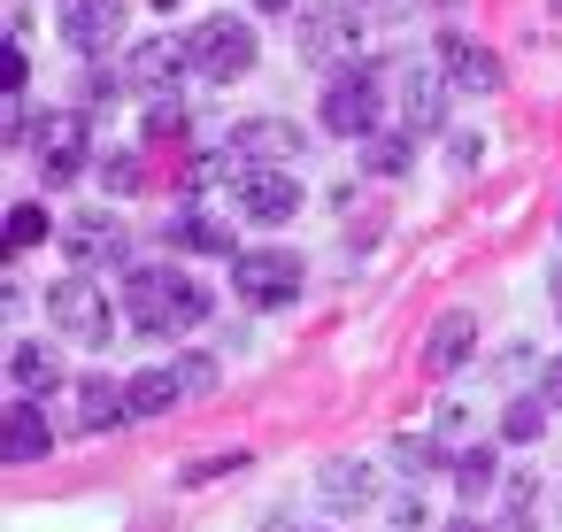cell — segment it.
I'll list each match as a JSON object with an SVG mask.
<instances>
[{"label": "cell", "mask_w": 562, "mask_h": 532, "mask_svg": "<svg viewBox=\"0 0 562 532\" xmlns=\"http://www.w3.org/2000/svg\"><path fill=\"white\" fill-rule=\"evenodd\" d=\"M124 394H132V417H170V409L186 401V386H178V363H155V370L124 378Z\"/></svg>", "instance_id": "obj_21"}, {"label": "cell", "mask_w": 562, "mask_h": 532, "mask_svg": "<svg viewBox=\"0 0 562 532\" xmlns=\"http://www.w3.org/2000/svg\"><path fill=\"white\" fill-rule=\"evenodd\" d=\"M547 9H554V16H562V0H547Z\"/></svg>", "instance_id": "obj_40"}, {"label": "cell", "mask_w": 562, "mask_h": 532, "mask_svg": "<svg viewBox=\"0 0 562 532\" xmlns=\"http://www.w3.org/2000/svg\"><path fill=\"white\" fill-rule=\"evenodd\" d=\"M186 47H193V78H201V86H232V78H247L255 55H262L255 24H239V16H209V24H193Z\"/></svg>", "instance_id": "obj_5"}, {"label": "cell", "mask_w": 562, "mask_h": 532, "mask_svg": "<svg viewBox=\"0 0 562 532\" xmlns=\"http://www.w3.org/2000/svg\"><path fill=\"white\" fill-rule=\"evenodd\" d=\"M124 317L132 332L147 340H178V332H201L209 324V286L178 263H132L124 270Z\"/></svg>", "instance_id": "obj_1"}, {"label": "cell", "mask_w": 562, "mask_h": 532, "mask_svg": "<svg viewBox=\"0 0 562 532\" xmlns=\"http://www.w3.org/2000/svg\"><path fill=\"white\" fill-rule=\"evenodd\" d=\"M324 132L347 140V147H362V140L385 132V86H378V70L347 63V70L324 78Z\"/></svg>", "instance_id": "obj_2"}, {"label": "cell", "mask_w": 562, "mask_h": 532, "mask_svg": "<svg viewBox=\"0 0 562 532\" xmlns=\"http://www.w3.org/2000/svg\"><path fill=\"white\" fill-rule=\"evenodd\" d=\"M63 255H70V270H93V278H124L132 270V232H124V217L116 209H86V217H70L63 232Z\"/></svg>", "instance_id": "obj_6"}, {"label": "cell", "mask_w": 562, "mask_h": 532, "mask_svg": "<svg viewBox=\"0 0 562 532\" xmlns=\"http://www.w3.org/2000/svg\"><path fill=\"white\" fill-rule=\"evenodd\" d=\"M93 170H101V186H109L116 201H124V193H139V178H147V163H139L132 147H109V155H101Z\"/></svg>", "instance_id": "obj_28"}, {"label": "cell", "mask_w": 562, "mask_h": 532, "mask_svg": "<svg viewBox=\"0 0 562 532\" xmlns=\"http://www.w3.org/2000/svg\"><path fill=\"white\" fill-rule=\"evenodd\" d=\"M162 9H178V0H162Z\"/></svg>", "instance_id": "obj_42"}, {"label": "cell", "mask_w": 562, "mask_h": 532, "mask_svg": "<svg viewBox=\"0 0 562 532\" xmlns=\"http://www.w3.org/2000/svg\"><path fill=\"white\" fill-rule=\"evenodd\" d=\"M316 486H324V501H331V509H362V501L378 494L370 463H324V478H316Z\"/></svg>", "instance_id": "obj_24"}, {"label": "cell", "mask_w": 562, "mask_h": 532, "mask_svg": "<svg viewBox=\"0 0 562 532\" xmlns=\"http://www.w3.org/2000/svg\"><path fill=\"white\" fill-rule=\"evenodd\" d=\"M362 170H370V178H408V170H416V132H378V140H362Z\"/></svg>", "instance_id": "obj_22"}, {"label": "cell", "mask_w": 562, "mask_h": 532, "mask_svg": "<svg viewBox=\"0 0 562 532\" xmlns=\"http://www.w3.org/2000/svg\"><path fill=\"white\" fill-rule=\"evenodd\" d=\"M255 9H262V16H285V9H293V0H255Z\"/></svg>", "instance_id": "obj_37"}, {"label": "cell", "mask_w": 562, "mask_h": 532, "mask_svg": "<svg viewBox=\"0 0 562 532\" xmlns=\"http://www.w3.org/2000/svg\"><path fill=\"white\" fill-rule=\"evenodd\" d=\"M293 47L324 70H347L355 47H362V9H339V0H308V9L293 16Z\"/></svg>", "instance_id": "obj_8"}, {"label": "cell", "mask_w": 562, "mask_h": 532, "mask_svg": "<svg viewBox=\"0 0 562 532\" xmlns=\"http://www.w3.org/2000/svg\"><path fill=\"white\" fill-rule=\"evenodd\" d=\"M447 532H485V524H477V517H454V524H447Z\"/></svg>", "instance_id": "obj_38"}, {"label": "cell", "mask_w": 562, "mask_h": 532, "mask_svg": "<svg viewBox=\"0 0 562 532\" xmlns=\"http://www.w3.org/2000/svg\"><path fill=\"white\" fill-rule=\"evenodd\" d=\"M547 417H554L547 394H508V409H501V440H508V447H531V440L547 432Z\"/></svg>", "instance_id": "obj_23"}, {"label": "cell", "mask_w": 562, "mask_h": 532, "mask_svg": "<svg viewBox=\"0 0 562 532\" xmlns=\"http://www.w3.org/2000/svg\"><path fill=\"white\" fill-rule=\"evenodd\" d=\"M393 532H424V501H416V494L393 501Z\"/></svg>", "instance_id": "obj_34"}, {"label": "cell", "mask_w": 562, "mask_h": 532, "mask_svg": "<svg viewBox=\"0 0 562 532\" xmlns=\"http://www.w3.org/2000/svg\"><path fill=\"white\" fill-rule=\"evenodd\" d=\"M124 16H132V0H63V40L78 55H109Z\"/></svg>", "instance_id": "obj_15"}, {"label": "cell", "mask_w": 562, "mask_h": 532, "mask_svg": "<svg viewBox=\"0 0 562 532\" xmlns=\"http://www.w3.org/2000/svg\"><path fill=\"white\" fill-rule=\"evenodd\" d=\"M447 70L431 63V70H401V132H416V140H431L439 124H447Z\"/></svg>", "instance_id": "obj_16"}, {"label": "cell", "mask_w": 562, "mask_h": 532, "mask_svg": "<svg viewBox=\"0 0 562 532\" xmlns=\"http://www.w3.org/2000/svg\"><path fill=\"white\" fill-rule=\"evenodd\" d=\"M155 232H162V247H170V255H224V263L239 255L232 224H224V217H209L201 201H178V209H170Z\"/></svg>", "instance_id": "obj_12"}, {"label": "cell", "mask_w": 562, "mask_h": 532, "mask_svg": "<svg viewBox=\"0 0 562 532\" xmlns=\"http://www.w3.org/2000/svg\"><path fill=\"white\" fill-rule=\"evenodd\" d=\"M232 209H239L247 224H293V217H301V178H293V170H239Z\"/></svg>", "instance_id": "obj_11"}, {"label": "cell", "mask_w": 562, "mask_h": 532, "mask_svg": "<svg viewBox=\"0 0 562 532\" xmlns=\"http://www.w3.org/2000/svg\"><path fill=\"white\" fill-rule=\"evenodd\" d=\"M124 93H132L124 63H93V70H86V109H116Z\"/></svg>", "instance_id": "obj_29"}, {"label": "cell", "mask_w": 562, "mask_h": 532, "mask_svg": "<svg viewBox=\"0 0 562 532\" xmlns=\"http://www.w3.org/2000/svg\"><path fill=\"white\" fill-rule=\"evenodd\" d=\"M78 401H70V417H78V432H116V424H132V394L109 378V370H86L78 386H70Z\"/></svg>", "instance_id": "obj_19"}, {"label": "cell", "mask_w": 562, "mask_h": 532, "mask_svg": "<svg viewBox=\"0 0 562 532\" xmlns=\"http://www.w3.org/2000/svg\"><path fill=\"white\" fill-rule=\"evenodd\" d=\"M186 70H193V47H186V40H170V32H155V40H139V47L124 55V78H132V93H147V101H155V93H170Z\"/></svg>", "instance_id": "obj_13"}, {"label": "cell", "mask_w": 562, "mask_h": 532, "mask_svg": "<svg viewBox=\"0 0 562 532\" xmlns=\"http://www.w3.org/2000/svg\"><path fill=\"white\" fill-rule=\"evenodd\" d=\"M385 455H393V470H401V478H431V470L447 463V447H439V432H401V440H393Z\"/></svg>", "instance_id": "obj_25"}, {"label": "cell", "mask_w": 562, "mask_h": 532, "mask_svg": "<svg viewBox=\"0 0 562 532\" xmlns=\"http://www.w3.org/2000/svg\"><path fill=\"white\" fill-rule=\"evenodd\" d=\"M539 394L562 409V355H547V363H539Z\"/></svg>", "instance_id": "obj_35"}, {"label": "cell", "mask_w": 562, "mask_h": 532, "mask_svg": "<svg viewBox=\"0 0 562 532\" xmlns=\"http://www.w3.org/2000/svg\"><path fill=\"white\" fill-rule=\"evenodd\" d=\"M447 470H454V494L477 509V501L501 486V447H493V440H470L462 455H447Z\"/></svg>", "instance_id": "obj_20"}, {"label": "cell", "mask_w": 562, "mask_h": 532, "mask_svg": "<svg viewBox=\"0 0 562 532\" xmlns=\"http://www.w3.org/2000/svg\"><path fill=\"white\" fill-rule=\"evenodd\" d=\"M47 324H55L63 340H78V347H109V340H116L109 278H93V270H70V278H55V286H47Z\"/></svg>", "instance_id": "obj_3"}, {"label": "cell", "mask_w": 562, "mask_h": 532, "mask_svg": "<svg viewBox=\"0 0 562 532\" xmlns=\"http://www.w3.org/2000/svg\"><path fill=\"white\" fill-rule=\"evenodd\" d=\"M63 386H70V370H63L55 340H16V347H9V394L47 401V394H63Z\"/></svg>", "instance_id": "obj_18"}, {"label": "cell", "mask_w": 562, "mask_h": 532, "mask_svg": "<svg viewBox=\"0 0 562 532\" xmlns=\"http://www.w3.org/2000/svg\"><path fill=\"white\" fill-rule=\"evenodd\" d=\"M32 163H40L47 186L86 178V170L101 163V155H93V124H86V109H47V117L32 124Z\"/></svg>", "instance_id": "obj_4"}, {"label": "cell", "mask_w": 562, "mask_h": 532, "mask_svg": "<svg viewBox=\"0 0 562 532\" xmlns=\"http://www.w3.org/2000/svg\"><path fill=\"white\" fill-rule=\"evenodd\" d=\"M470 355H477V309H447V317L424 332V370H431V378H454Z\"/></svg>", "instance_id": "obj_17"}, {"label": "cell", "mask_w": 562, "mask_h": 532, "mask_svg": "<svg viewBox=\"0 0 562 532\" xmlns=\"http://www.w3.org/2000/svg\"><path fill=\"white\" fill-rule=\"evenodd\" d=\"M485 163V140L477 132H454V170H477Z\"/></svg>", "instance_id": "obj_33"}, {"label": "cell", "mask_w": 562, "mask_h": 532, "mask_svg": "<svg viewBox=\"0 0 562 532\" xmlns=\"http://www.w3.org/2000/svg\"><path fill=\"white\" fill-rule=\"evenodd\" d=\"M554 309H562V270H554Z\"/></svg>", "instance_id": "obj_39"}, {"label": "cell", "mask_w": 562, "mask_h": 532, "mask_svg": "<svg viewBox=\"0 0 562 532\" xmlns=\"http://www.w3.org/2000/svg\"><path fill=\"white\" fill-rule=\"evenodd\" d=\"M301 255L293 247H239L232 255V293L247 301V309H285L293 293H301Z\"/></svg>", "instance_id": "obj_7"}, {"label": "cell", "mask_w": 562, "mask_h": 532, "mask_svg": "<svg viewBox=\"0 0 562 532\" xmlns=\"http://www.w3.org/2000/svg\"><path fill=\"white\" fill-rule=\"evenodd\" d=\"M224 470H247V447H209V455L186 463L178 478H186V486H209V478H224Z\"/></svg>", "instance_id": "obj_31"}, {"label": "cell", "mask_w": 562, "mask_h": 532, "mask_svg": "<svg viewBox=\"0 0 562 532\" xmlns=\"http://www.w3.org/2000/svg\"><path fill=\"white\" fill-rule=\"evenodd\" d=\"M170 140H186V101L178 93H155L147 117H139V147H170Z\"/></svg>", "instance_id": "obj_26"}, {"label": "cell", "mask_w": 562, "mask_h": 532, "mask_svg": "<svg viewBox=\"0 0 562 532\" xmlns=\"http://www.w3.org/2000/svg\"><path fill=\"white\" fill-rule=\"evenodd\" d=\"M224 147H232L239 170H293V163L308 155V132H301L293 117H239V124L224 132Z\"/></svg>", "instance_id": "obj_9"}, {"label": "cell", "mask_w": 562, "mask_h": 532, "mask_svg": "<svg viewBox=\"0 0 562 532\" xmlns=\"http://www.w3.org/2000/svg\"><path fill=\"white\" fill-rule=\"evenodd\" d=\"M0 78H9L0 93H24V86H32V63H24V40H16V32H9V55H0Z\"/></svg>", "instance_id": "obj_32"}, {"label": "cell", "mask_w": 562, "mask_h": 532, "mask_svg": "<svg viewBox=\"0 0 562 532\" xmlns=\"http://www.w3.org/2000/svg\"><path fill=\"white\" fill-rule=\"evenodd\" d=\"M262 532H316V524H285V517H270V524H262Z\"/></svg>", "instance_id": "obj_36"}, {"label": "cell", "mask_w": 562, "mask_h": 532, "mask_svg": "<svg viewBox=\"0 0 562 532\" xmlns=\"http://www.w3.org/2000/svg\"><path fill=\"white\" fill-rule=\"evenodd\" d=\"M554 240H562V217H554Z\"/></svg>", "instance_id": "obj_41"}, {"label": "cell", "mask_w": 562, "mask_h": 532, "mask_svg": "<svg viewBox=\"0 0 562 532\" xmlns=\"http://www.w3.org/2000/svg\"><path fill=\"white\" fill-rule=\"evenodd\" d=\"M431 63L447 70V86H454V93H501V86H508V70H501V55H493L485 40H470V32H454V24H447V32L431 40Z\"/></svg>", "instance_id": "obj_10"}, {"label": "cell", "mask_w": 562, "mask_h": 532, "mask_svg": "<svg viewBox=\"0 0 562 532\" xmlns=\"http://www.w3.org/2000/svg\"><path fill=\"white\" fill-rule=\"evenodd\" d=\"M0 455L9 463H47L55 455V417L32 394H9V417H0Z\"/></svg>", "instance_id": "obj_14"}, {"label": "cell", "mask_w": 562, "mask_h": 532, "mask_svg": "<svg viewBox=\"0 0 562 532\" xmlns=\"http://www.w3.org/2000/svg\"><path fill=\"white\" fill-rule=\"evenodd\" d=\"M178 386H186V401H209L216 386H224V370H216V355H178Z\"/></svg>", "instance_id": "obj_30"}, {"label": "cell", "mask_w": 562, "mask_h": 532, "mask_svg": "<svg viewBox=\"0 0 562 532\" xmlns=\"http://www.w3.org/2000/svg\"><path fill=\"white\" fill-rule=\"evenodd\" d=\"M47 232H63V224H55V217H47L40 201H16V209H9V255H24V247H40Z\"/></svg>", "instance_id": "obj_27"}]
</instances>
